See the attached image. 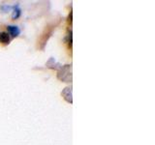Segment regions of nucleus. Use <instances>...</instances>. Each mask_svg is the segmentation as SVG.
<instances>
[{"mask_svg": "<svg viewBox=\"0 0 155 145\" xmlns=\"http://www.w3.org/2000/svg\"><path fill=\"white\" fill-rule=\"evenodd\" d=\"M12 7L11 6H7V5H4V6H2V10L4 12H6V11H9V10H11Z\"/></svg>", "mask_w": 155, "mask_h": 145, "instance_id": "6", "label": "nucleus"}, {"mask_svg": "<svg viewBox=\"0 0 155 145\" xmlns=\"http://www.w3.org/2000/svg\"><path fill=\"white\" fill-rule=\"evenodd\" d=\"M0 43L8 45L10 43V35L7 32H0Z\"/></svg>", "mask_w": 155, "mask_h": 145, "instance_id": "4", "label": "nucleus"}, {"mask_svg": "<svg viewBox=\"0 0 155 145\" xmlns=\"http://www.w3.org/2000/svg\"><path fill=\"white\" fill-rule=\"evenodd\" d=\"M62 96L64 97V99L68 102V103L72 104V88L71 87H66V88L62 91Z\"/></svg>", "mask_w": 155, "mask_h": 145, "instance_id": "3", "label": "nucleus"}, {"mask_svg": "<svg viewBox=\"0 0 155 145\" xmlns=\"http://www.w3.org/2000/svg\"><path fill=\"white\" fill-rule=\"evenodd\" d=\"M7 30L9 32L8 34L11 35L12 37H18L19 34H21V29H19L18 26H16V25H8Z\"/></svg>", "mask_w": 155, "mask_h": 145, "instance_id": "2", "label": "nucleus"}, {"mask_svg": "<svg viewBox=\"0 0 155 145\" xmlns=\"http://www.w3.org/2000/svg\"><path fill=\"white\" fill-rule=\"evenodd\" d=\"M58 79L63 81H66V82H70L72 80L71 66L70 65H65L64 67L61 68L59 74H58Z\"/></svg>", "mask_w": 155, "mask_h": 145, "instance_id": "1", "label": "nucleus"}, {"mask_svg": "<svg viewBox=\"0 0 155 145\" xmlns=\"http://www.w3.org/2000/svg\"><path fill=\"white\" fill-rule=\"evenodd\" d=\"M21 9H19L18 5H17V6L14 7V11H13V14H12V18L13 19H17L19 18V16H21Z\"/></svg>", "mask_w": 155, "mask_h": 145, "instance_id": "5", "label": "nucleus"}]
</instances>
